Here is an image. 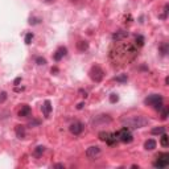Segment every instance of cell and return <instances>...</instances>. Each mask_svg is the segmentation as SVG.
Segmentation results:
<instances>
[{"label":"cell","mask_w":169,"mask_h":169,"mask_svg":"<svg viewBox=\"0 0 169 169\" xmlns=\"http://www.w3.org/2000/svg\"><path fill=\"white\" fill-rule=\"evenodd\" d=\"M122 123L124 127L131 129H138V128H143L147 124L149 123V119L144 115H134V116H127L122 119Z\"/></svg>","instance_id":"6da1fadb"},{"label":"cell","mask_w":169,"mask_h":169,"mask_svg":"<svg viewBox=\"0 0 169 169\" xmlns=\"http://www.w3.org/2000/svg\"><path fill=\"white\" fill-rule=\"evenodd\" d=\"M144 103H145L147 106H152L155 110H157V111H160L164 107L163 97L159 94H152V95H149V97H147L145 99H144Z\"/></svg>","instance_id":"7a4b0ae2"},{"label":"cell","mask_w":169,"mask_h":169,"mask_svg":"<svg viewBox=\"0 0 169 169\" xmlns=\"http://www.w3.org/2000/svg\"><path fill=\"white\" fill-rule=\"evenodd\" d=\"M89 75H90V78H91L94 82H97V83H99L100 81L103 79V77H104V72H103V69L100 67V66H98V65H94L90 69V72H89Z\"/></svg>","instance_id":"3957f363"},{"label":"cell","mask_w":169,"mask_h":169,"mask_svg":"<svg viewBox=\"0 0 169 169\" xmlns=\"http://www.w3.org/2000/svg\"><path fill=\"white\" fill-rule=\"evenodd\" d=\"M156 159H157V160L153 163V166H155V168H165V166H168L169 153H166V152H164V153H159Z\"/></svg>","instance_id":"277c9868"},{"label":"cell","mask_w":169,"mask_h":169,"mask_svg":"<svg viewBox=\"0 0 169 169\" xmlns=\"http://www.w3.org/2000/svg\"><path fill=\"white\" fill-rule=\"evenodd\" d=\"M116 134H118L119 140L123 141V143H131V141L134 140V136H132L129 128H127V127H123V128H122L119 132H116Z\"/></svg>","instance_id":"5b68a950"},{"label":"cell","mask_w":169,"mask_h":169,"mask_svg":"<svg viewBox=\"0 0 169 169\" xmlns=\"http://www.w3.org/2000/svg\"><path fill=\"white\" fill-rule=\"evenodd\" d=\"M100 152H102L100 151V147L91 145L86 149V156H87V159H90V160H95V159L100 155Z\"/></svg>","instance_id":"8992f818"},{"label":"cell","mask_w":169,"mask_h":169,"mask_svg":"<svg viewBox=\"0 0 169 169\" xmlns=\"http://www.w3.org/2000/svg\"><path fill=\"white\" fill-rule=\"evenodd\" d=\"M83 128H85L83 123H81V122H78V120L73 122V123L70 124V127H69L70 132H72L73 135H75V136H78V135L82 134V132H83Z\"/></svg>","instance_id":"52a82bcc"},{"label":"cell","mask_w":169,"mask_h":169,"mask_svg":"<svg viewBox=\"0 0 169 169\" xmlns=\"http://www.w3.org/2000/svg\"><path fill=\"white\" fill-rule=\"evenodd\" d=\"M128 35L129 33L127 31H118V32H115V33H112L111 38L114 42H119V41H123L124 38L128 37Z\"/></svg>","instance_id":"ba28073f"},{"label":"cell","mask_w":169,"mask_h":169,"mask_svg":"<svg viewBox=\"0 0 169 169\" xmlns=\"http://www.w3.org/2000/svg\"><path fill=\"white\" fill-rule=\"evenodd\" d=\"M66 54H67V49H66L65 46H60V48L56 50V53H54V56H53V58H54V61H61Z\"/></svg>","instance_id":"9c48e42d"},{"label":"cell","mask_w":169,"mask_h":169,"mask_svg":"<svg viewBox=\"0 0 169 169\" xmlns=\"http://www.w3.org/2000/svg\"><path fill=\"white\" fill-rule=\"evenodd\" d=\"M52 110H53V106H52V103H50V100L46 99L42 104V112H44V115H45V118H48L49 115H50Z\"/></svg>","instance_id":"30bf717a"},{"label":"cell","mask_w":169,"mask_h":169,"mask_svg":"<svg viewBox=\"0 0 169 169\" xmlns=\"http://www.w3.org/2000/svg\"><path fill=\"white\" fill-rule=\"evenodd\" d=\"M31 114H32V108L28 106V104H23L21 108H20V111H19V116H20V118L29 116Z\"/></svg>","instance_id":"8fae6325"},{"label":"cell","mask_w":169,"mask_h":169,"mask_svg":"<svg viewBox=\"0 0 169 169\" xmlns=\"http://www.w3.org/2000/svg\"><path fill=\"white\" fill-rule=\"evenodd\" d=\"M15 132H16V136H17L19 139H24V138H25V127L21 126V124L16 126V128H15Z\"/></svg>","instance_id":"7c38bea8"},{"label":"cell","mask_w":169,"mask_h":169,"mask_svg":"<svg viewBox=\"0 0 169 169\" xmlns=\"http://www.w3.org/2000/svg\"><path fill=\"white\" fill-rule=\"evenodd\" d=\"M156 145H157V143H156V140H153V139H148V140L144 143V148H145L147 151H153V149L156 148Z\"/></svg>","instance_id":"4fadbf2b"},{"label":"cell","mask_w":169,"mask_h":169,"mask_svg":"<svg viewBox=\"0 0 169 169\" xmlns=\"http://www.w3.org/2000/svg\"><path fill=\"white\" fill-rule=\"evenodd\" d=\"M77 49L79 52H86L87 49H89V42H87V41H78Z\"/></svg>","instance_id":"5bb4252c"},{"label":"cell","mask_w":169,"mask_h":169,"mask_svg":"<svg viewBox=\"0 0 169 169\" xmlns=\"http://www.w3.org/2000/svg\"><path fill=\"white\" fill-rule=\"evenodd\" d=\"M44 152H45V147H44V145H38V147H36L35 152H33V155H35L36 157H40Z\"/></svg>","instance_id":"9a60e30c"},{"label":"cell","mask_w":169,"mask_h":169,"mask_svg":"<svg viewBox=\"0 0 169 169\" xmlns=\"http://www.w3.org/2000/svg\"><path fill=\"white\" fill-rule=\"evenodd\" d=\"M152 135H163L165 134V127H155V128L151 131Z\"/></svg>","instance_id":"2e32d148"},{"label":"cell","mask_w":169,"mask_h":169,"mask_svg":"<svg viewBox=\"0 0 169 169\" xmlns=\"http://www.w3.org/2000/svg\"><path fill=\"white\" fill-rule=\"evenodd\" d=\"M135 42H136V45H138V46H143L144 42H145V38H144V36L138 35L136 37H135Z\"/></svg>","instance_id":"e0dca14e"},{"label":"cell","mask_w":169,"mask_h":169,"mask_svg":"<svg viewBox=\"0 0 169 169\" xmlns=\"http://www.w3.org/2000/svg\"><path fill=\"white\" fill-rule=\"evenodd\" d=\"M108 136H110V132H106V131L99 132V135H98V138H99L102 141H104V143H106V140L108 139Z\"/></svg>","instance_id":"ac0fdd59"},{"label":"cell","mask_w":169,"mask_h":169,"mask_svg":"<svg viewBox=\"0 0 169 169\" xmlns=\"http://www.w3.org/2000/svg\"><path fill=\"white\" fill-rule=\"evenodd\" d=\"M160 52H161V54H163V56L168 54V44H166V42L161 44V45H160Z\"/></svg>","instance_id":"d6986e66"},{"label":"cell","mask_w":169,"mask_h":169,"mask_svg":"<svg viewBox=\"0 0 169 169\" xmlns=\"http://www.w3.org/2000/svg\"><path fill=\"white\" fill-rule=\"evenodd\" d=\"M160 111H161V119H163V120H165L166 118H168V115H169L168 107H163V108H161Z\"/></svg>","instance_id":"ffe728a7"},{"label":"cell","mask_w":169,"mask_h":169,"mask_svg":"<svg viewBox=\"0 0 169 169\" xmlns=\"http://www.w3.org/2000/svg\"><path fill=\"white\" fill-rule=\"evenodd\" d=\"M161 145H163L164 148H166V147H168V135H166V134L161 135Z\"/></svg>","instance_id":"44dd1931"},{"label":"cell","mask_w":169,"mask_h":169,"mask_svg":"<svg viewBox=\"0 0 169 169\" xmlns=\"http://www.w3.org/2000/svg\"><path fill=\"white\" fill-rule=\"evenodd\" d=\"M127 79H128L127 74H122V75H119V77H115V81H116V82H120V83L127 82Z\"/></svg>","instance_id":"7402d4cb"},{"label":"cell","mask_w":169,"mask_h":169,"mask_svg":"<svg viewBox=\"0 0 169 169\" xmlns=\"http://www.w3.org/2000/svg\"><path fill=\"white\" fill-rule=\"evenodd\" d=\"M32 40H33V33H26V35H25V40H24L26 45H29V44L32 42Z\"/></svg>","instance_id":"603a6c76"},{"label":"cell","mask_w":169,"mask_h":169,"mask_svg":"<svg viewBox=\"0 0 169 169\" xmlns=\"http://www.w3.org/2000/svg\"><path fill=\"white\" fill-rule=\"evenodd\" d=\"M38 23H41V19H38V17H31L29 19V24H31V25H36V24H38Z\"/></svg>","instance_id":"cb8c5ba5"},{"label":"cell","mask_w":169,"mask_h":169,"mask_svg":"<svg viewBox=\"0 0 169 169\" xmlns=\"http://www.w3.org/2000/svg\"><path fill=\"white\" fill-rule=\"evenodd\" d=\"M118 100H119V95H118V94H111V95H110V102H111V103H116Z\"/></svg>","instance_id":"d4e9b609"},{"label":"cell","mask_w":169,"mask_h":169,"mask_svg":"<svg viewBox=\"0 0 169 169\" xmlns=\"http://www.w3.org/2000/svg\"><path fill=\"white\" fill-rule=\"evenodd\" d=\"M36 63H37V65H45L46 60L44 57H36Z\"/></svg>","instance_id":"484cf974"},{"label":"cell","mask_w":169,"mask_h":169,"mask_svg":"<svg viewBox=\"0 0 169 169\" xmlns=\"http://www.w3.org/2000/svg\"><path fill=\"white\" fill-rule=\"evenodd\" d=\"M41 122L38 120V119H33V120L29 122V127H36V126H40Z\"/></svg>","instance_id":"4316f807"},{"label":"cell","mask_w":169,"mask_h":169,"mask_svg":"<svg viewBox=\"0 0 169 169\" xmlns=\"http://www.w3.org/2000/svg\"><path fill=\"white\" fill-rule=\"evenodd\" d=\"M6 100H7V92L1 91V92H0V103H4Z\"/></svg>","instance_id":"83f0119b"},{"label":"cell","mask_w":169,"mask_h":169,"mask_svg":"<svg viewBox=\"0 0 169 169\" xmlns=\"http://www.w3.org/2000/svg\"><path fill=\"white\" fill-rule=\"evenodd\" d=\"M79 94H82V95H81V97L87 98V91H86V90H82V89H81V90H79Z\"/></svg>","instance_id":"f1b7e54d"},{"label":"cell","mask_w":169,"mask_h":169,"mask_svg":"<svg viewBox=\"0 0 169 169\" xmlns=\"http://www.w3.org/2000/svg\"><path fill=\"white\" fill-rule=\"evenodd\" d=\"M20 82H21V77H17L16 79L13 81V85H15V86H17V85H19Z\"/></svg>","instance_id":"f546056e"},{"label":"cell","mask_w":169,"mask_h":169,"mask_svg":"<svg viewBox=\"0 0 169 169\" xmlns=\"http://www.w3.org/2000/svg\"><path fill=\"white\" fill-rule=\"evenodd\" d=\"M83 107H85V102H81V103L77 106V108H78V110H82Z\"/></svg>","instance_id":"4dcf8cb0"},{"label":"cell","mask_w":169,"mask_h":169,"mask_svg":"<svg viewBox=\"0 0 169 169\" xmlns=\"http://www.w3.org/2000/svg\"><path fill=\"white\" fill-rule=\"evenodd\" d=\"M53 168H65V165H63V164H54Z\"/></svg>","instance_id":"1f68e13d"},{"label":"cell","mask_w":169,"mask_h":169,"mask_svg":"<svg viewBox=\"0 0 169 169\" xmlns=\"http://www.w3.org/2000/svg\"><path fill=\"white\" fill-rule=\"evenodd\" d=\"M57 73H58V67H56V66L52 67V74H57Z\"/></svg>","instance_id":"d6a6232c"},{"label":"cell","mask_w":169,"mask_h":169,"mask_svg":"<svg viewBox=\"0 0 169 169\" xmlns=\"http://www.w3.org/2000/svg\"><path fill=\"white\" fill-rule=\"evenodd\" d=\"M168 83H169V78L166 77V78H165V85H168Z\"/></svg>","instance_id":"836d02e7"}]
</instances>
